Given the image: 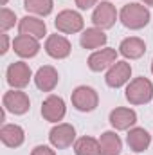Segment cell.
I'll return each mask as SVG.
<instances>
[{"mask_svg": "<svg viewBox=\"0 0 153 155\" xmlns=\"http://www.w3.org/2000/svg\"><path fill=\"white\" fill-rule=\"evenodd\" d=\"M121 22H122V25L124 27H128V29H133V31H137V29H142L144 25H148V22H150V11L144 7V5H141V4H126L122 9H121Z\"/></svg>", "mask_w": 153, "mask_h": 155, "instance_id": "cell-1", "label": "cell"}, {"mask_svg": "<svg viewBox=\"0 0 153 155\" xmlns=\"http://www.w3.org/2000/svg\"><path fill=\"white\" fill-rule=\"evenodd\" d=\"M151 97H153V85L150 79L135 78L133 81H130V85L126 88V99L132 105H144V103L151 101Z\"/></svg>", "mask_w": 153, "mask_h": 155, "instance_id": "cell-2", "label": "cell"}, {"mask_svg": "<svg viewBox=\"0 0 153 155\" xmlns=\"http://www.w3.org/2000/svg\"><path fill=\"white\" fill-rule=\"evenodd\" d=\"M97 103H99V97L92 87L83 85V87H77L72 92V105L79 112H92L97 108Z\"/></svg>", "mask_w": 153, "mask_h": 155, "instance_id": "cell-3", "label": "cell"}, {"mask_svg": "<svg viewBox=\"0 0 153 155\" xmlns=\"http://www.w3.org/2000/svg\"><path fill=\"white\" fill-rule=\"evenodd\" d=\"M54 25L60 33H65V35H74V33H79L83 29V16L77 13V11H72V9H65L61 11L56 20H54Z\"/></svg>", "mask_w": 153, "mask_h": 155, "instance_id": "cell-4", "label": "cell"}, {"mask_svg": "<svg viewBox=\"0 0 153 155\" xmlns=\"http://www.w3.org/2000/svg\"><path fill=\"white\" fill-rule=\"evenodd\" d=\"M2 103H4V108L9 110V112L15 114V116L25 114V112L29 110V107H31L29 96H27L25 92H22V90H9V92H5Z\"/></svg>", "mask_w": 153, "mask_h": 155, "instance_id": "cell-5", "label": "cell"}, {"mask_svg": "<svg viewBox=\"0 0 153 155\" xmlns=\"http://www.w3.org/2000/svg\"><path fill=\"white\" fill-rule=\"evenodd\" d=\"M76 139V130L72 124H67V123H61V124H56L50 134H49V141L54 148L58 150H65L69 148Z\"/></svg>", "mask_w": 153, "mask_h": 155, "instance_id": "cell-6", "label": "cell"}, {"mask_svg": "<svg viewBox=\"0 0 153 155\" xmlns=\"http://www.w3.org/2000/svg\"><path fill=\"white\" fill-rule=\"evenodd\" d=\"M115 20H117V11H115V5H112L110 2L97 4V7L92 13V22L99 29H110V27H114Z\"/></svg>", "mask_w": 153, "mask_h": 155, "instance_id": "cell-7", "label": "cell"}, {"mask_svg": "<svg viewBox=\"0 0 153 155\" xmlns=\"http://www.w3.org/2000/svg\"><path fill=\"white\" fill-rule=\"evenodd\" d=\"M31 81V69L24 61H15L7 67V83L13 88H24Z\"/></svg>", "mask_w": 153, "mask_h": 155, "instance_id": "cell-8", "label": "cell"}, {"mask_svg": "<svg viewBox=\"0 0 153 155\" xmlns=\"http://www.w3.org/2000/svg\"><path fill=\"white\" fill-rule=\"evenodd\" d=\"M41 116L50 123L61 121L65 117V101L60 96H49L41 105Z\"/></svg>", "mask_w": 153, "mask_h": 155, "instance_id": "cell-9", "label": "cell"}, {"mask_svg": "<svg viewBox=\"0 0 153 155\" xmlns=\"http://www.w3.org/2000/svg\"><path fill=\"white\" fill-rule=\"evenodd\" d=\"M117 61V51L115 49H103V51H96L94 54H90L88 58V69L94 72H101L108 67H112Z\"/></svg>", "mask_w": 153, "mask_h": 155, "instance_id": "cell-10", "label": "cell"}, {"mask_svg": "<svg viewBox=\"0 0 153 155\" xmlns=\"http://www.w3.org/2000/svg\"><path fill=\"white\" fill-rule=\"evenodd\" d=\"M132 76V67H130V63H126V61H115L114 65L110 67V71L106 72V85L108 87H112V88H119V87H122L128 79Z\"/></svg>", "mask_w": 153, "mask_h": 155, "instance_id": "cell-11", "label": "cell"}, {"mask_svg": "<svg viewBox=\"0 0 153 155\" xmlns=\"http://www.w3.org/2000/svg\"><path fill=\"white\" fill-rule=\"evenodd\" d=\"M45 52L50 58L63 60V58H67L70 54V41L65 36H61V35H52L45 41Z\"/></svg>", "mask_w": 153, "mask_h": 155, "instance_id": "cell-12", "label": "cell"}, {"mask_svg": "<svg viewBox=\"0 0 153 155\" xmlns=\"http://www.w3.org/2000/svg\"><path fill=\"white\" fill-rule=\"evenodd\" d=\"M58 79H60V76H58V71H56L54 67L43 65V67L38 69V72H36V76H34V83H36V87H38L40 90L50 92V90L56 88Z\"/></svg>", "mask_w": 153, "mask_h": 155, "instance_id": "cell-13", "label": "cell"}, {"mask_svg": "<svg viewBox=\"0 0 153 155\" xmlns=\"http://www.w3.org/2000/svg\"><path fill=\"white\" fill-rule=\"evenodd\" d=\"M18 31L20 35H25V36H33V38H43L45 33H47V25L43 20L34 18V16H24L18 24Z\"/></svg>", "mask_w": 153, "mask_h": 155, "instance_id": "cell-14", "label": "cell"}, {"mask_svg": "<svg viewBox=\"0 0 153 155\" xmlns=\"http://www.w3.org/2000/svg\"><path fill=\"white\" fill-rule=\"evenodd\" d=\"M13 49L18 56L22 58H33L36 56L40 51V43L36 38L33 36H25V35H18L13 40Z\"/></svg>", "mask_w": 153, "mask_h": 155, "instance_id": "cell-15", "label": "cell"}, {"mask_svg": "<svg viewBox=\"0 0 153 155\" xmlns=\"http://www.w3.org/2000/svg\"><path fill=\"white\" fill-rule=\"evenodd\" d=\"M137 123V114L132 108H115L110 112V124L115 130H128Z\"/></svg>", "mask_w": 153, "mask_h": 155, "instance_id": "cell-16", "label": "cell"}, {"mask_svg": "<svg viewBox=\"0 0 153 155\" xmlns=\"http://www.w3.org/2000/svg\"><path fill=\"white\" fill-rule=\"evenodd\" d=\"M119 52L124 58H128V60H139L146 52V43L141 38H135V36L124 38L121 41V45H119Z\"/></svg>", "mask_w": 153, "mask_h": 155, "instance_id": "cell-17", "label": "cell"}, {"mask_svg": "<svg viewBox=\"0 0 153 155\" xmlns=\"http://www.w3.org/2000/svg\"><path fill=\"white\" fill-rule=\"evenodd\" d=\"M0 139L7 148H18L24 143L25 135H24L22 126H18V124H4L2 130H0Z\"/></svg>", "mask_w": 153, "mask_h": 155, "instance_id": "cell-18", "label": "cell"}, {"mask_svg": "<svg viewBox=\"0 0 153 155\" xmlns=\"http://www.w3.org/2000/svg\"><path fill=\"white\" fill-rule=\"evenodd\" d=\"M126 141H128V146H130L133 152L141 153V152L148 150V146H150V143H151V137H150V134H148L144 128H132V130L128 132Z\"/></svg>", "mask_w": 153, "mask_h": 155, "instance_id": "cell-19", "label": "cell"}, {"mask_svg": "<svg viewBox=\"0 0 153 155\" xmlns=\"http://www.w3.org/2000/svg\"><path fill=\"white\" fill-rule=\"evenodd\" d=\"M122 143L115 132H105L99 137V155H119Z\"/></svg>", "mask_w": 153, "mask_h": 155, "instance_id": "cell-20", "label": "cell"}, {"mask_svg": "<svg viewBox=\"0 0 153 155\" xmlns=\"http://www.w3.org/2000/svg\"><path fill=\"white\" fill-rule=\"evenodd\" d=\"M106 40L108 38H106V35L103 33V29L92 27V29L83 31L79 43H81V47H85V49H97V47H103V45L106 43Z\"/></svg>", "mask_w": 153, "mask_h": 155, "instance_id": "cell-21", "label": "cell"}, {"mask_svg": "<svg viewBox=\"0 0 153 155\" xmlns=\"http://www.w3.org/2000/svg\"><path fill=\"white\" fill-rule=\"evenodd\" d=\"M76 155H99V141L94 137H81L74 146Z\"/></svg>", "mask_w": 153, "mask_h": 155, "instance_id": "cell-22", "label": "cell"}, {"mask_svg": "<svg viewBox=\"0 0 153 155\" xmlns=\"http://www.w3.org/2000/svg\"><path fill=\"white\" fill-rule=\"evenodd\" d=\"M52 0H24V7L29 13H34L40 16H47L52 11Z\"/></svg>", "mask_w": 153, "mask_h": 155, "instance_id": "cell-23", "label": "cell"}, {"mask_svg": "<svg viewBox=\"0 0 153 155\" xmlns=\"http://www.w3.org/2000/svg\"><path fill=\"white\" fill-rule=\"evenodd\" d=\"M15 22H16L15 13L9 11L7 7H4V9L0 11V27H2V31H7V29L15 27Z\"/></svg>", "mask_w": 153, "mask_h": 155, "instance_id": "cell-24", "label": "cell"}, {"mask_svg": "<svg viewBox=\"0 0 153 155\" xmlns=\"http://www.w3.org/2000/svg\"><path fill=\"white\" fill-rule=\"evenodd\" d=\"M31 155H56V153H54V150H50L49 146H36V148L31 152Z\"/></svg>", "mask_w": 153, "mask_h": 155, "instance_id": "cell-25", "label": "cell"}, {"mask_svg": "<svg viewBox=\"0 0 153 155\" xmlns=\"http://www.w3.org/2000/svg\"><path fill=\"white\" fill-rule=\"evenodd\" d=\"M96 4H97V0H76V5L79 9H90Z\"/></svg>", "mask_w": 153, "mask_h": 155, "instance_id": "cell-26", "label": "cell"}, {"mask_svg": "<svg viewBox=\"0 0 153 155\" xmlns=\"http://www.w3.org/2000/svg\"><path fill=\"white\" fill-rule=\"evenodd\" d=\"M7 45H9V38H7V35H2V49H0L2 54L7 52Z\"/></svg>", "mask_w": 153, "mask_h": 155, "instance_id": "cell-27", "label": "cell"}, {"mask_svg": "<svg viewBox=\"0 0 153 155\" xmlns=\"http://www.w3.org/2000/svg\"><path fill=\"white\" fill-rule=\"evenodd\" d=\"M142 2H144L146 5H153V0H142Z\"/></svg>", "mask_w": 153, "mask_h": 155, "instance_id": "cell-28", "label": "cell"}, {"mask_svg": "<svg viewBox=\"0 0 153 155\" xmlns=\"http://www.w3.org/2000/svg\"><path fill=\"white\" fill-rule=\"evenodd\" d=\"M5 2H7V0H2V5H5Z\"/></svg>", "mask_w": 153, "mask_h": 155, "instance_id": "cell-29", "label": "cell"}, {"mask_svg": "<svg viewBox=\"0 0 153 155\" xmlns=\"http://www.w3.org/2000/svg\"><path fill=\"white\" fill-rule=\"evenodd\" d=\"M151 72H153V61H151Z\"/></svg>", "mask_w": 153, "mask_h": 155, "instance_id": "cell-30", "label": "cell"}]
</instances>
